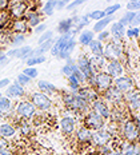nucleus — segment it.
Masks as SVG:
<instances>
[{
	"label": "nucleus",
	"instance_id": "obj_1",
	"mask_svg": "<svg viewBox=\"0 0 140 155\" xmlns=\"http://www.w3.org/2000/svg\"><path fill=\"white\" fill-rule=\"evenodd\" d=\"M103 58L108 60H125L127 51H125V43L124 40H119L115 38H109V40L104 44L103 50Z\"/></svg>",
	"mask_w": 140,
	"mask_h": 155
},
{
	"label": "nucleus",
	"instance_id": "obj_2",
	"mask_svg": "<svg viewBox=\"0 0 140 155\" xmlns=\"http://www.w3.org/2000/svg\"><path fill=\"white\" fill-rule=\"evenodd\" d=\"M112 84H113V79L108 75V74L104 72V71L95 72L88 80H87V86L92 87L99 95H102L103 92H106L108 88H111Z\"/></svg>",
	"mask_w": 140,
	"mask_h": 155
},
{
	"label": "nucleus",
	"instance_id": "obj_3",
	"mask_svg": "<svg viewBox=\"0 0 140 155\" xmlns=\"http://www.w3.org/2000/svg\"><path fill=\"white\" fill-rule=\"evenodd\" d=\"M118 134L123 140L129 142V143L139 142V127L129 118L124 119L122 123H119Z\"/></svg>",
	"mask_w": 140,
	"mask_h": 155
},
{
	"label": "nucleus",
	"instance_id": "obj_4",
	"mask_svg": "<svg viewBox=\"0 0 140 155\" xmlns=\"http://www.w3.org/2000/svg\"><path fill=\"white\" fill-rule=\"evenodd\" d=\"M14 112L15 116H18L21 120H32L36 116L37 110L28 99H19L18 102H15Z\"/></svg>",
	"mask_w": 140,
	"mask_h": 155
},
{
	"label": "nucleus",
	"instance_id": "obj_5",
	"mask_svg": "<svg viewBox=\"0 0 140 155\" xmlns=\"http://www.w3.org/2000/svg\"><path fill=\"white\" fill-rule=\"evenodd\" d=\"M27 99L35 106V108L37 111H41L44 114L45 112H50L52 107H54V99L40 91H34V92L28 94Z\"/></svg>",
	"mask_w": 140,
	"mask_h": 155
},
{
	"label": "nucleus",
	"instance_id": "obj_6",
	"mask_svg": "<svg viewBox=\"0 0 140 155\" xmlns=\"http://www.w3.org/2000/svg\"><path fill=\"white\" fill-rule=\"evenodd\" d=\"M81 122H83V124L86 126L87 128H90L91 131L100 130V128H103V127H106L107 126L106 120H104V119L97 114V112L93 111V110H90V111L83 116Z\"/></svg>",
	"mask_w": 140,
	"mask_h": 155
},
{
	"label": "nucleus",
	"instance_id": "obj_7",
	"mask_svg": "<svg viewBox=\"0 0 140 155\" xmlns=\"http://www.w3.org/2000/svg\"><path fill=\"white\" fill-rule=\"evenodd\" d=\"M100 98H102L109 107H118V106L124 104V94L118 91L113 86L107 90L106 92H103L102 95H100Z\"/></svg>",
	"mask_w": 140,
	"mask_h": 155
},
{
	"label": "nucleus",
	"instance_id": "obj_8",
	"mask_svg": "<svg viewBox=\"0 0 140 155\" xmlns=\"http://www.w3.org/2000/svg\"><path fill=\"white\" fill-rule=\"evenodd\" d=\"M60 131L63 132V135L66 137H72L76 131V128L79 127V119L75 115H64L59 122Z\"/></svg>",
	"mask_w": 140,
	"mask_h": 155
},
{
	"label": "nucleus",
	"instance_id": "obj_9",
	"mask_svg": "<svg viewBox=\"0 0 140 155\" xmlns=\"http://www.w3.org/2000/svg\"><path fill=\"white\" fill-rule=\"evenodd\" d=\"M140 95H139V88H133L129 92L124 94V106L128 110L129 114H138L139 112V106H140Z\"/></svg>",
	"mask_w": 140,
	"mask_h": 155
},
{
	"label": "nucleus",
	"instance_id": "obj_10",
	"mask_svg": "<svg viewBox=\"0 0 140 155\" xmlns=\"http://www.w3.org/2000/svg\"><path fill=\"white\" fill-rule=\"evenodd\" d=\"M28 9H30L28 2H9V7L7 11L12 20H16V19L24 18Z\"/></svg>",
	"mask_w": 140,
	"mask_h": 155
},
{
	"label": "nucleus",
	"instance_id": "obj_11",
	"mask_svg": "<svg viewBox=\"0 0 140 155\" xmlns=\"http://www.w3.org/2000/svg\"><path fill=\"white\" fill-rule=\"evenodd\" d=\"M111 139H112V135L111 132L107 130L106 127L100 128V130H95L92 131V138H91V144H93L95 147H102L108 144Z\"/></svg>",
	"mask_w": 140,
	"mask_h": 155
},
{
	"label": "nucleus",
	"instance_id": "obj_12",
	"mask_svg": "<svg viewBox=\"0 0 140 155\" xmlns=\"http://www.w3.org/2000/svg\"><path fill=\"white\" fill-rule=\"evenodd\" d=\"M104 72L108 74L112 79L125 75V66L120 60H108L104 67Z\"/></svg>",
	"mask_w": 140,
	"mask_h": 155
},
{
	"label": "nucleus",
	"instance_id": "obj_13",
	"mask_svg": "<svg viewBox=\"0 0 140 155\" xmlns=\"http://www.w3.org/2000/svg\"><path fill=\"white\" fill-rule=\"evenodd\" d=\"M112 86L122 94H127V92L131 91V90L136 88L135 80H133L129 75H123V76H119V78H116V79H113Z\"/></svg>",
	"mask_w": 140,
	"mask_h": 155
},
{
	"label": "nucleus",
	"instance_id": "obj_14",
	"mask_svg": "<svg viewBox=\"0 0 140 155\" xmlns=\"http://www.w3.org/2000/svg\"><path fill=\"white\" fill-rule=\"evenodd\" d=\"M14 107L15 101H12V99H9L4 95H0V116L3 119H11L15 115Z\"/></svg>",
	"mask_w": 140,
	"mask_h": 155
},
{
	"label": "nucleus",
	"instance_id": "obj_15",
	"mask_svg": "<svg viewBox=\"0 0 140 155\" xmlns=\"http://www.w3.org/2000/svg\"><path fill=\"white\" fill-rule=\"evenodd\" d=\"M32 50L30 46H21V47H18V48H11L8 50L5 55H7L8 59H30L31 58V54H32Z\"/></svg>",
	"mask_w": 140,
	"mask_h": 155
},
{
	"label": "nucleus",
	"instance_id": "obj_16",
	"mask_svg": "<svg viewBox=\"0 0 140 155\" xmlns=\"http://www.w3.org/2000/svg\"><path fill=\"white\" fill-rule=\"evenodd\" d=\"M4 96L12 99V101H16V99L19 101V99H24V96H27V92H25V88L23 86H20L18 82H14L5 88Z\"/></svg>",
	"mask_w": 140,
	"mask_h": 155
},
{
	"label": "nucleus",
	"instance_id": "obj_17",
	"mask_svg": "<svg viewBox=\"0 0 140 155\" xmlns=\"http://www.w3.org/2000/svg\"><path fill=\"white\" fill-rule=\"evenodd\" d=\"M0 137L7 142L14 140L18 138V130L9 120H3L0 123Z\"/></svg>",
	"mask_w": 140,
	"mask_h": 155
},
{
	"label": "nucleus",
	"instance_id": "obj_18",
	"mask_svg": "<svg viewBox=\"0 0 140 155\" xmlns=\"http://www.w3.org/2000/svg\"><path fill=\"white\" fill-rule=\"evenodd\" d=\"M91 110H93L95 112H97L106 122L108 120L109 116H111V107L103 101L102 98H97L96 101H93L91 103Z\"/></svg>",
	"mask_w": 140,
	"mask_h": 155
},
{
	"label": "nucleus",
	"instance_id": "obj_19",
	"mask_svg": "<svg viewBox=\"0 0 140 155\" xmlns=\"http://www.w3.org/2000/svg\"><path fill=\"white\" fill-rule=\"evenodd\" d=\"M75 64H76L77 70L87 78V80L95 74L92 71V68H91V64H90V60H88V56H87V55H80V56L75 60Z\"/></svg>",
	"mask_w": 140,
	"mask_h": 155
},
{
	"label": "nucleus",
	"instance_id": "obj_20",
	"mask_svg": "<svg viewBox=\"0 0 140 155\" xmlns=\"http://www.w3.org/2000/svg\"><path fill=\"white\" fill-rule=\"evenodd\" d=\"M75 137L76 140L80 144H91V138H92V131L87 128L84 124H80L75 131Z\"/></svg>",
	"mask_w": 140,
	"mask_h": 155
},
{
	"label": "nucleus",
	"instance_id": "obj_21",
	"mask_svg": "<svg viewBox=\"0 0 140 155\" xmlns=\"http://www.w3.org/2000/svg\"><path fill=\"white\" fill-rule=\"evenodd\" d=\"M76 95H79V96H81L83 99H86V101L88 102L90 104H91V103H92L93 101H96L97 98H100L99 94H97L95 90L92 88V87H90V86H87V84L80 86V88L77 90Z\"/></svg>",
	"mask_w": 140,
	"mask_h": 155
},
{
	"label": "nucleus",
	"instance_id": "obj_22",
	"mask_svg": "<svg viewBox=\"0 0 140 155\" xmlns=\"http://www.w3.org/2000/svg\"><path fill=\"white\" fill-rule=\"evenodd\" d=\"M37 88H39V91L40 92L48 95L50 98H52V96H55V95L59 94V90H57V87L55 86L54 83L48 82V80H44V79L37 80Z\"/></svg>",
	"mask_w": 140,
	"mask_h": 155
},
{
	"label": "nucleus",
	"instance_id": "obj_23",
	"mask_svg": "<svg viewBox=\"0 0 140 155\" xmlns=\"http://www.w3.org/2000/svg\"><path fill=\"white\" fill-rule=\"evenodd\" d=\"M118 150L122 153V155H140L139 142H136V143H129V142L122 140Z\"/></svg>",
	"mask_w": 140,
	"mask_h": 155
},
{
	"label": "nucleus",
	"instance_id": "obj_24",
	"mask_svg": "<svg viewBox=\"0 0 140 155\" xmlns=\"http://www.w3.org/2000/svg\"><path fill=\"white\" fill-rule=\"evenodd\" d=\"M9 30H11L12 34H23L25 35L28 31H30V27H28L27 21L23 19H16V20H11L9 23Z\"/></svg>",
	"mask_w": 140,
	"mask_h": 155
},
{
	"label": "nucleus",
	"instance_id": "obj_25",
	"mask_svg": "<svg viewBox=\"0 0 140 155\" xmlns=\"http://www.w3.org/2000/svg\"><path fill=\"white\" fill-rule=\"evenodd\" d=\"M24 20L27 21V24H28V27H37L39 24L41 23V14L39 11H36L35 8H31L28 9V12L25 14L24 16Z\"/></svg>",
	"mask_w": 140,
	"mask_h": 155
},
{
	"label": "nucleus",
	"instance_id": "obj_26",
	"mask_svg": "<svg viewBox=\"0 0 140 155\" xmlns=\"http://www.w3.org/2000/svg\"><path fill=\"white\" fill-rule=\"evenodd\" d=\"M70 36H71V35L64 34V35H60V36L57 38L56 40H55L54 46H52V48H51L52 56H55V58L59 56V54L61 52V50H63L64 46L67 44V41H68V39H70Z\"/></svg>",
	"mask_w": 140,
	"mask_h": 155
},
{
	"label": "nucleus",
	"instance_id": "obj_27",
	"mask_svg": "<svg viewBox=\"0 0 140 155\" xmlns=\"http://www.w3.org/2000/svg\"><path fill=\"white\" fill-rule=\"evenodd\" d=\"M75 47H76V39H75V36H70V39H68L67 44L64 46V48L61 50V52L59 54V56H57V59H68V58L72 56L73 51H75Z\"/></svg>",
	"mask_w": 140,
	"mask_h": 155
},
{
	"label": "nucleus",
	"instance_id": "obj_28",
	"mask_svg": "<svg viewBox=\"0 0 140 155\" xmlns=\"http://www.w3.org/2000/svg\"><path fill=\"white\" fill-rule=\"evenodd\" d=\"M91 68H92L93 72H100V71H104V67H106L107 60L104 59L103 56H97V55H90L88 56Z\"/></svg>",
	"mask_w": 140,
	"mask_h": 155
},
{
	"label": "nucleus",
	"instance_id": "obj_29",
	"mask_svg": "<svg viewBox=\"0 0 140 155\" xmlns=\"http://www.w3.org/2000/svg\"><path fill=\"white\" fill-rule=\"evenodd\" d=\"M109 35H112V38L119 39V40H124L125 39V28L123 27L119 21H112L109 28Z\"/></svg>",
	"mask_w": 140,
	"mask_h": 155
},
{
	"label": "nucleus",
	"instance_id": "obj_30",
	"mask_svg": "<svg viewBox=\"0 0 140 155\" xmlns=\"http://www.w3.org/2000/svg\"><path fill=\"white\" fill-rule=\"evenodd\" d=\"M93 39H95V34L92 32V30H81L77 35V41L83 47H87Z\"/></svg>",
	"mask_w": 140,
	"mask_h": 155
},
{
	"label": "nucleus",
	"instance_id": "obj_31",
	"mask_svg": "<svg viewBox=\"0 0 140 155\" xmlns=\"http://www.w3.org/2000/svg\"><path fill=\"white\" fill-rule=\"evenodd\" d=\"M54 43H55V39L52 38V39H50V40H47V41H44V43L39 44L37 48H34V50H32L31 56H39V55H44L45 52L51 51V48H52V46H54Z\"/></svg>",
	"mask_w": 140,
	"mask_h": 155
},
{
	"label": "nucleus",
	"instance_id": "obj_32",
	"mask_svg": "<svg viewBox=\"0 0 140 155\" xmlns=\"http://www.w3.org/2000/svg\"><path fill=\"white\" fill-rule=\"evenodd\" d=\"M113 21V16H106V18L100 19V20L95 21V25H93L92 28V32L93 34H99V32L104 31L107 27Z\"/></svg>",
	"mask_w": 140,
	"mask_h": 155
},
{
	"label": "nucleus",
	"instance_id": "obj_33",
	"mask_svg": "<svg viewBox=\"0 0 140 155\" xmlns=\"http://www.w3.org/2000/svg\"><path fill=\"white\" fill-rule=\"evenodd\" d=\"M76 70H77V67H76V64H75V60L72 59V56H71V58H68V59H66V64L61 67L60 72L66 78H68L70 75H72Z\"/></svg>",
	"mask_w": 140,
	"mask_h": 155
},
{
	"label": "nucleus",
	"instance_id": "obj_34",
	"mask_svg": "<svg viewBox=\"0 0 140 155\" xmlns=\"http://www.w3.org/2000/svg\"><path fill=\"white\" fill-rule=\"evenodd\" d=\"M71 30H72V18H67V19L60 20L59 24H57V27H56V31L59 32L60 35L70 34Z\"/></svg>",
	"mask_w": 140,
	"mask_h": 155
},
{
	"label": "nucleus",
	"instance_id": "obj_35",
	"mask_svg": "<svg viewBox=\"0 0 140 155\" xmlns=\"http://www.w3.org/2000/svg\"><path fill=\"white\" fill-rule=\"evenodd\" d=\"M88 51L91 52V55H97V56H103V50H104V44L100 43L99 40L93 39L92 41L87 46Z\"/></svg>",
	"mask_w": 140,
	"mask_h": 155
},
{
	"label": "nucleus",
	"instance_id": "obj_36",
	"mask_svg": "<svg viewBox=\"0 0 140 155\" xmlns=\"http://www.w3.org/2000/svg\"><path fill=\"white\" fill-rule=\"evenodd\" d=\"M24 43H25V35H23V34H12L11 32V35H9V41H8L9 46L18 48V47H21Z\"/></svg>",
	"mask_w": 140,
	"mask_h": 155
},
{
	"label": "nucleus",
	"instance_id": "obj_37",
	"mask_svg": "<svg viewBox=\"0 0 140 155\" xmlns=\"http://www.w3.org/2000/svg\"><path fill=\"white\" fill-rule=\"evenodd\" d=\"M56 2L57 0H47L45 4L41 7V9L39 12L45 15V16H52L54 12H55V7H56Z\"/></svg>",
	"mask_w": 140,
	"mask_h": 155
},
{
	"label": "nucleus",
	"instance_id": "obj_38",
	"mask_svg": "<svg viewBox=\"0 0 140 155\" xmlns=\"http://www.w3.org/2000/svg\"><path fill=\"white\" fill-rule=\"evenodd\" d=\"M47 62V58H45V55H39V56H31L30 59L25 60V63H27V67H36L39 64H43Z\"/></svg>",
	"mask_w": 140,
	"mask_h": 155
},
{
	"label": "nucleus",
	"instance_id": "obj_39",
	"mask_svg": "<svg viewBox=\"0 0 140 155\" xmlns=\"http://www.w3.org/2000/svg\"><path fill=\"white\" fill-rule=\"evenodd\" d=\"M11 16H9L8 11L0 12V31H5L8 28L9 23H11Z\"/></svg>",
	"mask_w": 140,
	"mask_h": 155
},
{
	"label": "nucleus",
	"instance_id": "obj_40",
	"mask_svg": "<svg viewBox=\"0 0 140 155\" xmlns=\"http://www.w3.org/2000/svg\"><path fill=\"white\" fill-rule=\"evenodd\" d=\"M136 12H131V11H127L124 15L120 18V20H119V23L123 25L124 28L127 27H129L131 25V21H132V19H133V16H135Z\"/></svg>",
	"mask_w": 140,
	"mask_h": 155
},
{
	"label": "nucleus",
	"instance_id": "obj_41",
	"mask_svg": "<svg viewBox=\"0 0 140 155\" xmlns=\"http://www.w3.org/2000/svg\"><path fill=\"white\" fill-rule=\"evenodd\" d=\"M120 8H122V4H120V3H115V4H111L108 7H106V9H104L103 12L106 16H112L115 12H118Z\"/></svg>",
	"mask_w": 140,
	"mask_h": 155
},
{
	"label": "nucleus",
	"instance_id": "obj_42",
	"mask_svg": "<svg viewBox=\"0 0 140 155\" xmlns=\"http://www.w3.org/2000/svg\"><path fill=\"white\" fill-rule=\"evenodd\" d=\"M23 74H24V75H27L32 80L36 79V78L39 76V71H37L36 67H25V68L23 70Z\"/></svg>",
	"mask_w": 140,
	"mask_h": 155
},
{
	"label": "nucleus",
	"instance_id": "obj_43",
	"mask_svg": "<svg viewBox=\"0 0 140 155\" xmlns=\"http://www.w3.org/2000/svg\"><path fill=\"white\" fill-rule=\"evenodd\" d=\"M87 16L90 18V20H100V19L106 18V15H104V12L102 11V9H95V11H91L90 14H87Z\"/></svg>",
	"mask_w": 140,
	"mask_h": 155
},
{
	"label": "nucleus",
	"instance_id": "obj_44",
	"mask_svg": "<svg viewBox=\"0 0 140 155\" xmlns=\"http://www.w3.org/2000/svg\"><path fill=\"white\" fill-rule=\"evenodd\" d=\"M140 35V31H139V27H133L131 28L129 27L128 30H125V38L132 40V39H138Z\"/></svg>",
	"mask_w": 140,
	"mask_h": 155
},
{
	"label": "nucleus",
	"instance_id": "obj_45",
	"mask_svg": "<svg viewBox=\"0 0 140 155\" xmlns=\"http://www.w3.org/2000/svg\"><path fill=\"white\" fill-rule=\"evenodd\" d=\"M16 82L19 83L20 86H23V87H25V86H30L31 83H32V79H30L27 75H24V74H19L18 75V79H16Z\"/></svg>",
	"mask_w": 140,
	"mask_h": 155
},
{
	"label": "nucleus",
	"instance_id": "obj_46",
	"mask_svg": "<svg viewBox=\"0 0 140 155\" xmlns=\"http://www.w3.org/2000/svg\"><path fill=\"white\" fill-rule=\"evenodd\" d=\"M52 38H54V31L47 30V31H44L43 34H40V38H39L37 43L41 44V43H44V41H47V40H50V39H52Z\"/></svg>",
	"mask_w": 140,
	"mask_h": 155
},
{
	"label": "nucleus",
	"instance_id": "obj_47",
	"mask_svg": "<svg viewBox=\"0 0 140 155\" xmlns=\"http://www.w3.org/2000/svg\"><path fill=\"white\" fill-rule=\"evenodd\" d=\"M109 38H111V35H109V31H107V30H104V31H102V32H99L97 34V36L95 38L96 40H99L100 43H107V41L109 40Z\"/></svg>",
	"mask_w": 140,
	"mask_h": 155
},
{
	"label": "nucleus",
	"instance_id": "obj_48",
	"mask_svg": "<svg viewBox=\"0 0 140 155\" xmlns=\"http://www.w3.org/2000/svg\"><path fill=\"white\" fill-rule=\"evenodd\" d=\"M139 5H140L139 0H129V2L127 3V11L139 12Z\"/></svg>",
	"mask_w": 140,
	"mask_h": 155
},
{
	"label": "nucleus",
	"instance_id": "obj_49",
	"mask_svg": "<svg viewBox=\"0 0 140 155\" xmlns=\"http://www.w3.org/2000/svg\"><path fill=\"white\" fill-rule=\"evenodd\" d=\"M86 2H88V0H72L71 3H68L67 4V9L68 11H72L73 8H76V7H79V5H81L83 3H86Z\"/></svg>",
	"mask_w": 140,
	"mask_h": 155
},
{
	"label": "nucleus",
	"instance_id": "obj_50",
	"mask_svg": "<svg viewBox=\"0 0 140 155\" xmlns=\"http://www.w3.org/2000/svg\"><path fill=\"white\" fill-rule=\"evenodd\" d=\"M112 146H111V143L106 144V146H102L99 147V155H109L111 153H112Z\"/></svg>",
	"mask_w": 140,
	"mask_h": 155
},
{
	"label": "nucleus",
	"instance_id": "obj_51",
	"mask_svg": "<svg viewBox=\"0 0 140 155\" xmlns=\"http://www.w3.org/2000/svg\"><path fill=\"white\" fill-rule=\"evenodd\" d=\"M9 60H11V59H8V58H7L5 51L0 50V68H2V67H4V66H7V64L9 63Z\"/></svg>",
	"mask_w": 140,
	"mask_h": 155
},
{
	"label": "nucleus",
	"instance_id": "obj_52",
	"mask_svg": "<svg viewBox=\"0 0 140 155\" xmlns=\"http://www.w3.org/2000/svg\"><path fill=\"white\" fill-rule=\"evenodd\" d=\"M68 4V0H57L56 2V7H55V9H57V11H60V9L66 8Z\"/></svg>",
	"mask_w": 140,
	"mask_h": 155
},
{
	"label": "nucleus",
	"instance_id": "obj_53",
	"mask_svg": "<svg viewBox=\"0 0 140 155\" xmlns=\"http://www.w3.org/2000/svg\"><path fill=\"white\" fill-rule=\"evenodd\" d=\"M47 30H48V28H47V24H45V23H40V24L37 25V27H35V32H36V34H39V35L43 34V32L47 31Z\"/></svg>",
	"mask_w": 140,
	"mask_h": 155
},
{
	"label": "nucleus",
	"instance_id": "obj_54",
	"mask_svg": "<svg viewBox=\"0 0 140 155\" xmlns=\"http://www.w3.org/2000/svg\"><path fill=\"white\" fill-rule=\"evenodd\" d=\"M9 7V0H0V12L7 11Z\"/></svg>",
	"mask_w": 140,
	"mask_h": 155
},
{
	"label": "nucleus",
	"instance_id": "obj_55",
	"mask_svg": "<svg viewBox=\"0 0 140 155\" xmlns=\"http://www.w3.org/2000/svg\"><path fill=\"white\" fill-rule=\"evenodd\" d=\"M9 84H11V80H9L8 78H4V79L0 80V90L7 88V87H8Z\"/></svg>",
	"mask_w": 140,
	"mask_h": 155
},
{
	"label": "nucleus",
	"instance_id": "obj_56",
	"mask_svg": "<svg viewBox=\"0 0 140 155\" xmlns=\"http://www.w3.org/2000/svg\"><path fill=\"white\" fill-rule=\"evenodd\" d=\"M131 28L133 27H139V12H136L135 16H133V19H132V21H131V25H129ZM128 27V28H129Z\"/></svg>",
	"mask_w": 140,
	"mask_h": 155
},
{
	"label": "nucleus",
	"instance_id": "obj_57",
	"mask_svg": "<svg viewBox=\"0 0 140 155\" xmlns=\"http://www.w3.org/2000/svg\"><path fill=\"white\" fill-rule=\"evenodd\" d=\"M0 155H14L9 147H5V148H0Z\"/></svg>",
	"mask_w": 140,
	"mask_h": 155
},
{
	"label": "nucleus",
	"instance_id": "obj_58",
	"mask_svg": "<svg viewBox=\"0 0 140 155\" xmlns=\"http://www.w3.org/2000/svg\"><path fill=\"white\" fill-rule=\"evenodd\" d=\"M5 147H9V142H7L0 137V148H5Z\"/></svg>",
	"mask_w": 140,
	"mask_h": 155
},
{
	"label": "nucleus",
	"instance_id": "obj_59",
	"mask_svg": "<svg viewBox=\"0 0 140 155\" xmlns=\"http://www.w3.org/2000/svg\"><path fill=\"white\" fill-rule=\"evenodd\" d=\"M3 120H4V119H3V118H2V116H0V123H2V122H3Z\"/></svg>",
	"mask_w": 140,
	"mask_h": 155
},
{
	"label": "nucleus",
	"instance_id": "obj_60",
	"mask_svg": "<svg viewBox=\"0 0 140 155\" xmlns=\"http://www.w3.org/2000/svg\"><path fill=\"white\" fill-rule=\"evenodd\" d=\"M106 2H107V3H111V2H113V0H106Z\"/></svg>",
	"mask_w": 140,
	"mask_h": 155
}]
</instances>
